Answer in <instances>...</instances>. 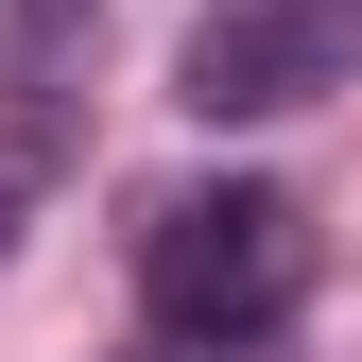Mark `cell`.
Wrapping results in <instances>:
<instances>
[{
    "mask_svg": "<svg viewBox=\"0 0 362 362\" xmlns=\"http://www.w3.org/2000/svg\"><path fill=\"white\" fill-rule=\"evenodd\" d=\"M35 190H52V121H35V104H0V259H18Z\"/></svg>",
    "mask_w": 362,
    "mask_h": 362,
    "instance_id": "3",
    "label": "cell"
},
{
    "mask_svg": "<svg viewBox=\"0 0 362 362\" xmlns=\"http://www.w3.org/2000/svg\"><path fill=\"white\" fill-rule=\"evenodd\" d=\"M328 86H362V0H207L173 35V104L190 121H293Z\"/></svg>",
    "mask_w": 362,
    "mask_h": 362,
    "instance_id": "2",
    "label": "cell"
},
{
    "mask_svg": "<svg viewBox=\"0 0 362 362\" xmlns=\"http://www.w3.org/2000/svg\"><path fill=\"white\" fill-rule=\"evenodd\" d=\"M139 362H259V345H190V328H156V345H139Z\"/></svg>",
    "mask_w": 362,
    "mask_h": 362,
    "instance_id": "4",
    "label": "cell"
},
{
    "mask_svg": "<svg viewBox=\"0 0 362 362\" xmlns=\"http://www.w3.org/2000/svg\"><path fill=\"white\" fill-rule=\"evenodd\" d=\"M310 293V207L276 173H224V190H156L139 207V310L190 345H276Z\"/></svg>",
    "mask_w": 362,
    "mask_h": 362,
    "instance_id": "1",
    "label": "cell"
}]
</instances>
